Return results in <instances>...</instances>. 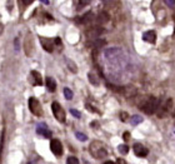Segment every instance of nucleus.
<instances>
[{"label":"nucleus","mask_w":175,"mask_h":164,"mask_svg":"<svg viewBox=\"0 0 175 164\" xmlns=\"http://www.w3.org/2000/svg\"><path fill=\"white\" fill-rule=\"evenodd\" d=\"M33 2H34V0H23L21 3H23L24 5H30V4L33 3Z\"/></svg>","instance_id":"obj_30"},{"label":"nucleus","mask_w":175,"mask_h":164,"mask_svg":"<svg viewBox=\"0 0 175 164\" xmlns=\"http://www.w3.org/2000/svg\"><path fill=\"white\" fill-rule=\"evenodd\" d=\"M86 109L89 110V112H93V113H99V112H98L96 109H94V108H93L90 104H86Z\"/></svg>","instance_id":"obj_28"},{"label":"nucleus","mask_w":175,"mask_h":164,"mask_svg":"<svg viewBox=\"0 0 175 164\" xmlns=\"http://www.w3.org/2000/svg\"><path fill=\"white\" fill-rule=\"evenodd\" d=\"M4 140H5V130H3V133H2V140H0V158H2V153H3Z\"/></svg>","instance_id":"obj_23"},{"label":"nucleus","mask_w":175,"mask_h":164,"mask_svg":"<svg viewBox=\"0 0 175 164\" xmlns=\"http://www.w3.org/2000/svg\"><path fill=\"white\" fill-rule=\"evenodd\" d=\"M29 109H30V112L34 115H36V117H41L43 115V109H41L40 102L36 99V98H34V96L29 98Z\"/></svg>","instance_id":"obj_3"},{"label":"nucleus","mask_w":175,"mask_h":164,"mask_svg":"<svg viewBox=\"0 0 175 164\" xmlns=\"http://www.w3.org/2000/svg\"><path fill=\"white\" fill-rule=\"evenodd\" d=\"M109 14L106 13V11H101L99 15H98V18H96V21L99 23V24H105V23H108L109 21Z\"/></svg>","instance_id":"obj_15"},{"label":"nucleus","mask_w":175,"mask_h":164,"mask_svg":"<svg viewBox=\"0 0 175 164\" xmlns=\"http://www.w3.org/2000/svg\"><path fill=\"white\" fill-rule=\"evenodd\" d=\"M118 149H119V152H120L122 154H128V152H129V147H128V145H125V144L119 145V147H118Z\"/></svg>","instance_id":"obj_22"},{"label":"nucleus","mask_w":175,"mask_h":164,"mask_svg":"<svg viewBox=\"0 0 175 164\" xmlns=\"http://www.w3.org/2000/svg\"><path fill=\"white\" fill-rule=\"evenodd\" d=\"M143 122V118L140 117V115H133L131 118H130V124L131 125H138V124H140Z\"/></svg>","instance_id":"obj_17"},{"label":"nucleus","mask_w":175,"mask_h":164,"mask_svg":"<svg viewBox=\"0 0 175 164\" xmlns=\"http://www.w3.org/2000/svg\"><path fill=\"white\" fill-rule=\"evenodd\" d=\"M54 44H56V45H62V39H60V38H55Z\"/></svg>","instance_id":"obj_31"},{"label":"nucleus","mask_w":175,"mask_h":164,"mask_svg":"<svg viewBox=\"0 0 175 164\" xmlns=\"http://www.w3.org/2000/svg\"><path fill=\"white\" fill-rule=\"evenodd\" d=\"M66 164H79V160L75 157H69L66 160Z\"/></svg>","instance_id":"obj_24"},{"label":"nucleus","mask_w":175,"mask_h":164,"mask_svg":"<svg viewBox=\"0 0 175 164\" xmlns=\"http://www.w3.org/2000/svg\"><path fill=\"white\" fill-rule=\"evenodd\" d=\"M70 114H71V115H74L75 118H80V117H81L80 112H78L76 109H70Z\"/></svg>","instance_id":"obj_25"},{"label":"nucleus","mask_w":175,"mask_h":164,"mask_svg":"<svg viewBox=\"0 0 175 164\" xmlns=\"http://www.w3.org/2000/svg\"><path fill=\"white\" fill-rule=\"evenodd\" d=\"M123 138H124L125 142H128V140L130 139V133H129V132H125V133L123 134Z\"/></svg>","instance_id":"obj_29"},{"label":"nucleus","mask_w":175,"mask_h":164,"mask_svg":"<svg viewBox=\"0 0 175 164\" xmlns=\"http://www.w3.org/2000/svg\"><path fill=\"white\" fill-rule=\"evenodd\" d=\"M66 64H68V67H69V69L73 72V73H76L78 72V69H76V65L71 61V60H69V59H66Z\"/></svg>","instance_id":"obj_20"},{"label":"nucleus","mask_w":175,"mask_h":164,"mask_svg":"<svg viewBox=\"0 0 175 164\" xmlns=\"http://www.w3.org/2000/svg\"><path fill=\"white\" fill-rule=\"evenodd\" d=\"M51 109H53V113H54V117L56 118L58 122H60V123H64L65 122V112L64 109L62 108V105L58 103V102H54L51 104Z\"/></svg>","instance_id":"obj_4"},{"label":"nucleus","mask_w":175,"mask_h":164,"mask_svg":"<svg viewBox=\"0 0 175 164\" xmlns=\"http://www.w3.org/2000/svg\"><path fill=\"white\" fill-rule=\"evenodd\" d=\"M104 164H115V163H114V162H111V160H108V162H105Z\"/></svg>","instance_id":"obj_35"},{"label":"nucleus","mask_w":175,"mask_h":164,"mask_svg":"<svg viewBox=\"0 0 175 164\" xmlns=\"http://www.w3.org/2000/svg\"><path fill=\"white\" fill-rule=\"evenodd\" d=\"M40 44L43 45L44 50H46L48 53H53V50H54V42H51V40L48 39V38L40 37Z\"/></svg>","instance_id":"obj_10"},{"label":"nucleus","mask_w":175,"mask_h":164,"mask_svg":"<svg viewBox=\"0 0 175 164\" xmlns=\"http://www.w3.org/2000/svg\"><path fill=\"white\" fill-rule=\"evenodd\" d=\"M3 31H4V25H3L2 23H0V35L3 34Z\"/></svg>","instance_id":"obj_34"},{"label":"nucleus","mask_w":175,"mask_h":164,"mask_svg":"<svg viewBox=\"0 0 175 164\" xmlns=\"http://www.w3.org/2000/svg\"><path fill=\"white\" fill-rule=\"evenodd\" d=\"M159 104H160V100L158 98H154V96H150L149 99L145 102L143 105H141V110L145 113V114H153L158 110L159 108Z\"/></svg>","instance_id":"obj_2"},{"label":"nucleus","mask_w":175,"mask_h":164,"mask_svg":"<svg viewBox=\"0 0 175 164\" xmlns=\"http://www.w3.org/2000/svg\"><path fill=\"white\" fill-rule=\"evenodd\" d=\"M50 150L53 152L54 155L56 157H60L63 154V145L60 143V140H58V139H53L50 142Z\"/></svg>","instance_id":"obj_5"},{"label":"nucleus","mask_w":175,"mask_h":164,"mask_svg":"<svg viewBox=\"0 0 175 164\" xmlns=\"http://www.w3.org/2000/svg\"><path fill=\"white\" fill-rule=\"evenodd\" d=\"M143 40L147 42V43H150V44H154L156 42V33L154 30L145 31L144 34H143Z\"/></svg>","instance_id":"obj_9"},{"label":"nucleus","mask_w":175,"mask_h":164,"mask_svg":"<svg viewBox=\"0 0 175 164\" xmlns=\"http://www.w3.org/2000/svg\"><path fill=\"white\" fill-rule=\"evenodd\" d=\"M45 84H46V88H48V90H49L50 93H54V91H55V89H56V83H55L54 78L48 77L46 80H45Z\"/></svg>","instance_id":"obj_14"},{"label":"nucleus","mask_w":175,"mask_h":164,"mask_svg":"<svg viewBox=\"0 0 175 164\" xmlns=\"http://www.w3.org/2000/svg\"><path fill=\"white\" fill-rule=\"evenodd\" d=\"M75 137H76V138H78V140H80V142H85V140L88 139L86 134L80 133V132H76V133H75Z\"/></svg>","instance_id":"obj_21"},{"label":"nucleus","mask_w":175,"mask_h":164,"mask_svg":"<svg viewBox=\"0 0 175 164\" xmlns=\"http://www.w3.org/2000/svg\"><path fill=\"white\" fill-rule=\"evenodd\" d=\"M73 91L69 89V88H64V96H65V99H68V100H71L73 99Z\"/></svg>","instance_id":"obj_18"},{"label":"nucleus","mask_w":175,"mask_h":164,"mask_svg":"<svg viewBox=\"0 0 175 164\" xmlns=\"http://www.w3.org/2000/svg\"><path fill=\"white\" fill-rule=\"evenodd\" d=\"M105 43H106V42H105L104 39H99V38H98V39H95V42L93 43V47H95V48H101V47L105 45Z\"/></svg>","instance_id":"obj_19"},{"label":"nucleus","mask_w":175,"mask_h":164,"mask_svg":"<svg viewBox=\"0 0 175 164\" xmlns=\"http://www.w3.org/2000/svg\"><path fill=\"white\" fill-rule=\"evenodd\" d=\"M165 4L171 7V8H174L175 7V0H165Z\"/></svg>","instance_id":"obj_27"},{"label":"nucleus","mask_w":175,"mask_h":164,"mask_svg":"<svg viewBox=\"0 0 175 164\" xmlns=\"http://www.w3.org/2000/svg\"><path fill=\"white\" fill-rule=\"evenodd\" d=\"M29 82H30L32 85L34 86H39L43 84V79H41V75L39 72L36 70H32L30 74H29Z\"/></svg>","instance_id":"obj_6"},{"label":"nucleus","mask_w":175,"mask_h":164,"mask_svg":"<svg viewBox=\"0 0 175 164\" xmlns=\"http://www.w3.org/2000/svg\"><path fill=\"white\" fill-rule=\"evenodd\" d=\"M104 30L101 29V28H99V26H94V28H90L89 30L86 31V37L88 38H92V39H98V37L101 34Z\"/></svg>","instance_id":"obj_12"},{"label":"nucleus","mask_w":175,"mask_h":164,"mask_svg":"<svg viewBox=\"0 0 175 164\" xmlns=\"http://www.w3.org/2000/svg\"><path fill=\"white\" fill-rule=\"evenodd\" d=\"M89 152H90V154H92L94 158H96V159H101V158H105V157L108 155V152H106L105 145H104L101 142H99V140H95V142H93V143L90 144Z\"/></svg>","instance_id":"obj_1"},{"label":"nucleus","mask_w":175,"mask_h":164,"mask_svg":"<svg viewBox=\"0 0 175 164\" xmlns=\"http://www.w3.org/2000/svg\"><path fill=\"white\" fill-rule=\"evenodd\" d=\"M134 153H135V155H138V157H140V158H144V157H147L148 154H149V150H148V148H145L143 144H139V143H136V144H134Z\"/></svg>","instance_id":"obj_8"},{"label":"nucleus","mask_w":175,"mask_h":164,"mask_svg":"<svg viewBox=\"0 0 175 164\" xmlns=\"http://www.w3.org/2000/svg\"><path fill=\"white\" fill-rule=\"evenodd\" d=\"M116 164H126V162H125L123 158H119L118 162H116Z\"/></svg>","instance_id":"obj_33"},{"label":"nucleus","mask_w":175,"mask_h":164,"mask_svg":"<svg viewBox=\"0 0 175 164\" xmlns=\"http://www.w3.org/2000/svg\"><path fill=\"white\" fill-rule=\"evenodd\" d=\"M36 133H38L39 135H41L43 138H46V139H50V138H51V132L49 130V128H48V125H46L45 123L38 124V126H36Z\"/></svg>","instance_id":"obj_7"},{"label":"nucleus","mask_w":175,"mask_h":164,"mask_svg":"<svg viewBox=\"0 0 175 164\" xmlns=\"http://www.w3.org/2000/svg\"><path fill=\"white\" fill-rule=\"evenodd\" d=\"M88 4H89V2H79V8L78 9H81V7L88 5Z\"/></svg>","instance_id":"obj_32"},{"label":"nucleus","mask_w":175,"mask_h":164,"mask_svg":"<svg viewBox=\"0 0 175 164\" xmlns=\"http://www.w3.org/2000/svg\"><path fill=\"white\" fill-rule=\"evenodd\" d=\"M88 78H89V82L93 85H99V79H98V77L94 73H89V74H88Z\"/></svg>","instance_id":"obj_16"},{"label":"nucleus","mask_w":175,"mask_h":164,"mask_svg":"<svg viewBox=\"0 0 175 164\" xmlns=\"http://www.w3.org/2000/svg\"><path fill=\"white\" fill-rule=\"evenodd\" d=\"M96 125H98V123H96V122H93V123H92V126H96Z\"/></svg>","instance_id":"obj_36"},{"label":"nucleus","mask_w":175,"mask_h":164,"mask_svg":"<svg viewBox=\"0 0 175 164\" xmlns=\"http://www.w3.org/2000/svg\"><path fill=\"white\" fill-rule=\"evenodd\" d=\"M171 107H173V100L171 99H168V102H166V104L165 105H163V107H159L158 108V115H159V118H163L170 109H171Z\"/></svg>","instance_id":"obj_11"},{"label":"nucleus","mask_w":175,"mask_h":164,"mask_svg":"<svg viewBox=\"0 0 175 164\" xmlns=\"http://www.w3.org/2000/svg\"><path fill=\"white\" fill-rule=\"evenodd\" d=\"M93 19H94V14H93L92 11H89V13L84 14L80 19H76V21H78V23H80V24H89Z\"/></svg>","instance_id":"obj_13"},{"label":"nucleus","mask_w":175,"mask_h":164,"mask_svg":"<svg viewBox=\"0 0 175 164\" xmlns=\"http://www.w3.org/2000/svg\"><path fill=\"white\" fill-rule=\"evenodd\" d=\"M120 118H122V120H123V122H126V120H128V118H129V115H128V113L123 112V113H120Z\"/></svg>","instance_id":"obj_26"}]
</instances>
